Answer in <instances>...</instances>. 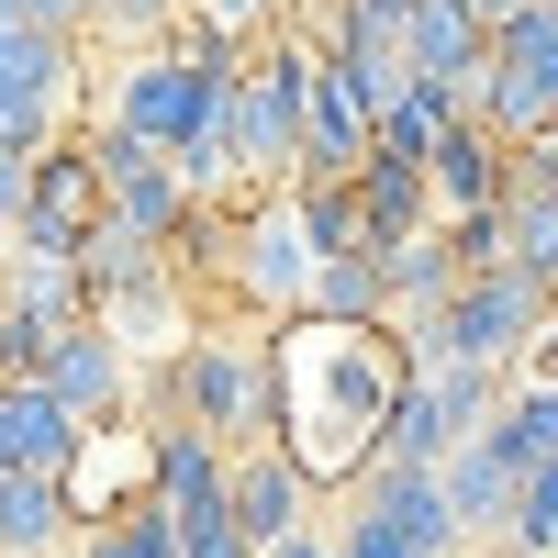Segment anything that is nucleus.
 <instances>
[{"label":"nucleus","instance_id":"obj_27","mask_svg":"<svg viewBox=\"0 0 558 558\" xmlns=\"http://www.w3.org/2000/svg\"><path fill=\"white\" fill-rule=\"evenodd\" d=\"M257 558H324V536L302 525V536H279V547H257Z\"/></svg>","mask_w":558,"mask_h":558},{"label":"nucleus","instance_id":"obj_9","mask_svg":"<svg viewBox=\"0 0 558 558\" xmlns=\"http://www.w3.org/2000/svg\"><path fill=\"white\" fill-rule=\"evenodd\" d=\"M313 235H302V213H291V191H268L246 223H235V279H246V302L257 313H302V291H313Z\"/></svg>","mask_w":558,"mask_h":558},{"label":"nucleus","instance_id":"obj_21","mask_svg":"<svg viewBox=\"0 0 558 558\" xmlns=\"http://www.w3.org/2000/svg\"><path fill=\"white\" fill-rule=\"evenodd\" d=\"M502 536H514L525 558H558V458H536V470L514 481V514H502Z\"/></svg>","mask_w":558,"mask_h":558},{"label":"nucleus","instance_id":"obj_12","mask_svg":"<svg viewBox=\"0 0 558 558\" xmlns=\"http://www.w3.org/2000/svg\"><path fill=\"white\" fill-rule=\"evenodd\" d=\"M68 458L78 425L45 402V380H0V481H68Z\"/></svg>","mask_w":558,"mask_h":558},{"label":"nucleus","instance_id":"obj_7","mask_svg":"<svg viewBox=\"0 0 558 558\" xmlns=\"http://www.w3.org/2000/svg\"><path fill=\"white\" fill-rule=\"evenodd\" d=\"M89 235H101V168H89L78 134H57V146L23 168L12 246H23V257H68V268H78V246H89Z\"/></svg>","mask_w":558,"mask_h":558},{"label":"nucleus","instance_id":"obj_28","mask_svg":"<svg viewBox=\"0 0 558 558\" xmlns=\"http://www.w3.org/2000/svg\"><path fill=\"white\" fill-rule=\"evenodd\" d=\"M0 23H12V12H0Z\"/></svg>","mask_w":558,"mask_h":558},{"label":"nucleus","instance_id":"obj_13","mask_svg":"<svg viewBox=\"0 0 558 558\" xmlns=\"http://www.w3.org/2000/svg\"><path fill=\"white\" fill-rule=\"evenodd\" d=\"M391 45H402V68H413V78H436V89H458V101H470V78H481V45H492V34L458 12V0H413Z\"/></svg>","mask_w":558,"mask_h":558},{"label":"nucleus","instance_id":"obj_19","mask_svg":"<svg viewBox=\"0 0 558 558\" xmlns=\"http://www.w3.org/2000/svg\"><path fill=\"white\" fill-rule=\"evenodd\" d=\"M78 525H68V492L57 481H0V558H57Z\"/></svg>","mask_w":558,"mask_h":558},{"label":"nucleus","instance_id":"obj_25","mask_svg":"<svg viewBox=\"0 0 558 558\" xmlns=\"http://www.w3.org/2000/svg\"><path fill=\"white\" fill-rule=\"evenodd\" d=\"M23 168H34V157H12V146H0V235H12V213H23Z\"/></svg>","mask_w":558,"mask_h":558},{"label":"nucleus","instance_id":"obj_22","mask_svg":"<svg viewBox=\"0 0 558 558\" xmlns=\"http://www.w3.org/2000/svg\"><path fill=\"white\" fill-rule=\"evenodd\" d=\"M78 558H179V536H168L157 502H123V514L89 525V547H78Z\"/></svg>","mask_w":558,"mask_h":558},{"label":"nucleus","instance_id":"obj_5","mask_svg":"<svg viewBox=\"0 0 558 558\" xmlns=\"http://www.w3.org/2000/svg\"><path fill=\"white\" fill-rule=\"evenodd\" d=\"M78 146H89V168H101V223H112V235H134V246L168 257V246L202 223V202L179 191V168H168L157 146H134V134H112V123H89Z\"/></svg>","mask_w":558,"mask_h":558},{"label":"nucleus","instance_id":"obj_29","mask_svg":"<svg viewBox=\"0 0 558 558\" xmlns=\"http://www.w3.org/2000/svg\"><path fill=\"white\" fill-rule=\"evenodd\" d=\"M57 558H68V547H57Z\"/></svg>","mask_w":558,"mask_h":558},{"label":"nucleus","instance_id":"obj_11","mask_svg":"<svg viewBox=\"0 0 558 558\" xmlns=\"http://www.w3.org/2000/svg\"><path fill=\"white\" fill-rule=\"evenodd\" d=\"M502 168H514V146H492V134L458 112L436 146H425V202H436V223H447V213H502Z\"/></svg>","mask_w":558,"mask_h":558},{"label":"nucleus","instance_id":"obj_3","mask_svg":"<svg viewBox=\"0 0 558 558\" xmlns=\"http://www.w3.org/2000/svg\"><path fill=\"white\" fill-rule=\"evenodd\" d=\"M302 78H313V45H246L235 78H223V168L235 179H279L302 146Z\"/></svg>","mask_w":558,"mask_h":558},{"label":"nucleus","instance_id":"obj_24","mask_svg":"<svg viewBox=\"0 0 558 558\" xmlns=\"http://www.w3.org/2000/svg\"><path fill=\"white\" fill-rule=\"evenodd\" d=\"M12 23H34V34H78V0H0Z\"/></svg>","mask_w":558,"mask_h":558},{"label":"nucleus","instance_id":"obj_18","mask_svg":"<svg viewBox=\"0 0 558 558\" xmlns=\"http://www.w3.org/2000/svg\"><path fill=\"white\" fill-rule=\"evenodd\" d=\"M458 112H470V101H458V89H436V78H413L402 101H391L380 123H368V157H402V168H425V146H436V134H447Z\"/></svg>","mask_w":558,"mask_h":558},{"label":"nucleus","instance_id":"obj_23","mask_svg":"<svg viewBox=\"0 0 558 558\" xmlns=\"http://www.w3.org/2000/svg\"><path fill=\"white\" fill-rule=\"evenodd\" d=\"M57 336H68V324H34V313H12V302H0V380H34Z\"/></svg>","mask_w":558,"mask_h":558},{"label":"nucleus","instance_id":"obj_2","mask_svg":"<svg viewBox=\"0 0 558 558\" xmlns=\"http://www.w3.org/2000/svg\"><path fill=\"white\" fill-rule=\"evenodd\" d=\"M470 123L492 134V146H536V134H558V0H525V12L481 45Z\"/></svg>","mask_w":558,"mask_h":558},{"label":"nucleus","instance_id":"obj_17","mask_svg":"<svg viewBox=\"0 0 558 558\" xmlns=\"http://www.w3.org/2000/svg\"><path fill=\"white\" fill-rule=\"evenodd\" d=\"M0 302L12 313H34V324H89V279L68 268V257H0Z\"/></svg>","mask_w":558,"mask_h":558},{"label":"nucleus","instance_id":"obj_8","mask_svg":"<svg viewBox=\"0 0 558 558\" xmlns=\"http://www.w3.org/2000/svg\"><path fill=\"white\" fill-rule=\"evenodd\" d=\"M34 380H45V402H57L68 425L89 436V425H112V413H123V391H134V357H123V336H112V324L89 313V324H68V336L45 347V368H34Z\"/></svg>","mask_w":558,"mask_h":558},{"label":"nucleus","instance_id":"obj_15","mask_svg":"<svg viewBox=\"0 0 558 558\" xmlns=\"http://www.w3.org/2000/svg\"><path fill=\"white\" fill-rule=\"evenodd\" d=\"M502 268L536 279V291H558V191L547 179H502Z\"/></svg>","mask_w":558,"mask_h":558},{"label":"nucleus","instance_id":"obj_10","mask_svg":"<svg viewBox=\"0 0 558 558\" xmlns=\"http://www.w3.org/2000/svg\"><path fill=\"white\" fill-rule=\"evenodd\" d=\"M223 514H235L246 547H279V536L313 525V481L279 447H235V458H223Z\"/></svg>","mask_w":558,"mask_h":558},{"label":"nucleus","instance_id":"obj_16","mask_svg":"<svg viewBox=\"0 0 558 558\" xmlns=\"http://www.w3.org/2000/svg\"><path fill=\"white\" fill-rule=\"evenodd\" d=\"M357 213H368V246H391V235H413V223H436V202H425V168H402V157H357Z\"/></svg>","mask_w":558,"mask_h":558},{"label":"nucleus","instance_id":"obj_6","mask_svg":"<svg viewBox=\"0 0 558 558\" xmlns=\"http://www.w3.org/2000/svg\"><path fill=\"white\" fill-rule=\"evenodd\" d=\"M78 101V34H34V23H0V146L45 157L68 134Z\"/></svg>","mask_w":558,"mask_h":558},{"label":"nucleus","instance_id":"obj_14","mask_svg":"<svg viewBox=\"0 0 558 558\" xmlns=\"http://www.w3.org/2000/svg\"><path fill=\"white\" fill-rule=\"evenodd\" d=\"M447 291H458V257H447L436 223H413V235L380 246V302H391V324H425Z\"/></svg>","mask_w":558,"mask_h":558},{"label":"nucleus","instance_id":"obj_1","mask_svg":"<svg viewBox=\"0 0 558 558\" xmlns=\"http://www.w3.org/2000/svg\"><path fill=\"white\" fill-rule=\"evenodd\" d=\"M402 336L391 324H291L268 347V425L302 481H357L380 458V425L402 402Z\"/></svg>","mask_w":558,"mask_h":558},{"label":"nucleus","instance_id":"obj_4","mask_svg":"<svg viewBox=\"0 0 558 558\" xmlns=\"http://www.w3.org/2000/svg\"><path fill=\"white\" fill-rule=\"evenodd\" d=\"M168 402H179V425L213 436L223 458H235V447H268V347L179 336V357H168Z\"/></svg>","mask_w":558,"mask_h":558},{"label":"nucleus","instance_id":"obj_20","mask_svg":"<svg viewBox=\"0 0 558 558\" xmlns=\"http://www.w3.org/2000/svg\"><path fill=\"white\" fill-rule=\"evenodd\" d=\"M291 324H391V302H380V257H324Z\"/></svg>","mask_w":558,"mask_h":558},{"label":"nucleus","instance_id":"obj_26","mask_svg":"<svg viewBox=\"0 0 558 558\" xmlns=\"http://www.w3.org/2000/svg\"><path fill=\"white\" fill-rule=\"evenodd\" d=\"M458 12H470L481 34H502V23H514V12H525V0H458Z\"/></svg>","mask_w":558,"mask_h":558}]
</instances>
